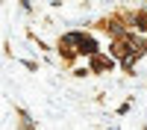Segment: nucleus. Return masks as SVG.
<instances>
[{
    "instance_id": "obj_2",
    "label": "nucleus",
    "mask_w": 147,
    "mask_h": 130,
    "mask_svg": "<svg viewBox=\"0 0 147 130\" xmlns=\"http://www.w3.org/2000/svg\"><path fill=\"white\" fill-rule=\"evenodd\" d=\"M136 24H138V30H147V15H136Z\"/></svg>"
},
{
    "instance_id": "obj_1",
    "label": "nucleus",
    "mask_w": 147,
    "mask_h": 130,
    "mask_svg": "<svg viewBox=\"0 0 147 130\" xmlns=\"http://www.w3.org/2000/svg\"><path fill=\"white\" fill-rule=\"evenodd\" d=\"M94 68H109V65H112V62H109V59H100V56H94V62H91Z\"/></svg>"
}]
</instances>
